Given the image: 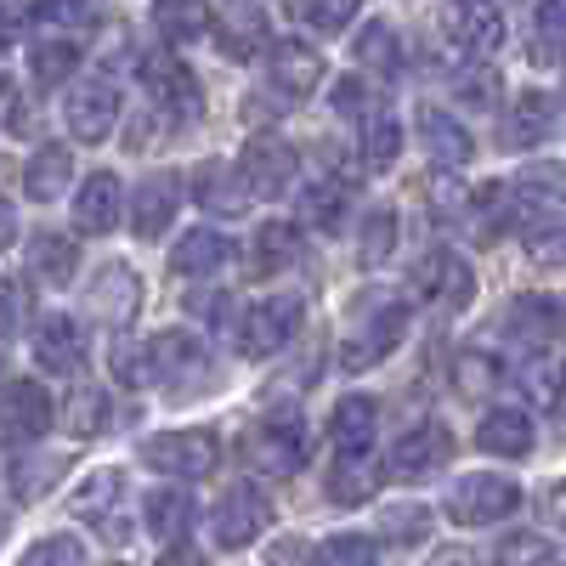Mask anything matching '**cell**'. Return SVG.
Wrapping results in <instances>:
<instances>
[{"instance_id": "cell-23", "label": "cell", "mask_w": 566, "mask_h": 566, "mask_svg": "<svg viewBox=\"0 0 566 566\" xmlns=\"http://www.w3.org/2000/svg\"><path fill=\"white\" fill-rule=\"evenodd\" d=\"M374 424H380L374 397H340L335 413H328V442H335L340 453H368L374 448Z\"/></svg>"}, {"instance_id": "cell-46", "label": "cell", "mask_w": 566, "mask_h": 566, "mask_svg": "<svg viewBox=\"0 0 566 566\" xmlns=\"http://www.w3.org/2000/svg\"><path fill=\"white\" fill-rule=\"evenodd\" d=\"M317 560H323V566H380V549H374V538L335 533V538H323Z\"/></svg>"}, {"instance_id": "cell-43", "label": "cell", "mask_w": 566, "mask_h": 566, "mask_svg": "<svg viewBox=\"0 0 566 566\" xmlns=\"http://www.w3.org/2000/svg\"><path fill=\"white\" fill-rule=\"evenodd\" d=\"M493 566H555V538H544V533H510L499 544Z\"/></svg>"}, {"instance_id": "cell-22", "label": "cell", "mask_w": 566, "mask_h": 566, "mask_svg": "<svg viewBox=\"0 0 566 566\" xmlns=\"http://www.w3.org/2000/svg\"><path fill=\"white\" fill-rule=\"evenodd\" d=\"M295 261H301V227L295 221H266L250 239V277L290 272Z\"/></svg>"}, {"instance_id": "cell-12", "label": "cell", "mask_w": 566, "mask_h": 566, "mask_svg": "<svg viewBox=\"0 0 566 566\" xmlns=\"http://www.w3.org/2000/svg\"><path fill=\"white\" fill-rule=\"evenodd\" d=\"M210 34H216V52L232 57V63H244L255 57L261 45L272 40V18L261 7H216L210 12ZM277 45V40H272Z\"/></svg>"}, {"instance_id": "cell-27", "label": "cell", "mask_w": 566, "mask_h": 566, "mask_svg": "<svg viewBox=\"0 0 566 566\" xmlns=\"http://www.w3.org/2000/svg\"><path fill=\"white\" fill-rule=\"evenodd\" d=\"M328 499L335 504H363L374 499V488H380V464H374L368 453H340L335 464H328Z\"/></svg>"}, {"instance_id": "cell-41", "label": "cell", "mask_w": 566, "mask_h": 566, "mask_svg": "<svg viewBox=\"0 0 566 566\" xmlns=\"http://www.w3.org/2000/svg\"><path fill=\"white\" fill-rule=\"evenodd\" d=\"M108 368H114V380L119 386H148V380H159V368H154V346H130L125 335L114 340V352H108Z\"/></svg>"}, {"instance_id": "cell-47", "label": "cell", "mask_w": 566, "mask_h": 566, "mask_svg": "<svg viewBox=\"0 0 566 566\" xmlns=\"http://www.w3.org/2000/svg\"><path fill=\"white\" fill-rule=\"evenodd\" d=\"M391 244H397V216L391 210H374L363 221V266H386Z\"/></svg>"}, {"instance_id": "cell-53", "label": "cell", "mask_w": 566, "mask_h": 566, "mask_svg": "<svg viewBox=\"0 0 566 566\" xmlns=\"http://www.w3.org/2000/svg\"><path fill=\"white\" fill-rule=\"evenodd\" d=\"M266 566H323V560L312 555V544H306V538H283V544L266 555Z\"/></svg>"}, {"instance_id": "cell-59", "label": "cell", "mask_w": 566, "mask_h": 566, "mask_svg": "<svg viewBox=\"0 0 566 566\" xmlns=\"http://www.w3.org/2000/svg\"><path fill=\"white\" fill-rule=\"evenodd\" d=\"M108 566H125V560H108Z\"/></svg>"}, {"instance_id": "cell-35", "label": "cell", "mask_w": 566, "mask_h": 566, "mask_svg": "<svg viewBox=\"0 0 566 566\" xmlns=\"http://www.w3.org/2000/svg\"><path fill=\"white\" fill-rule=\"evenodd\" d=\"M29 69H34V85H40V91H45V85H63V80L80 69V45L63 40V34H45V40H34Z\"/></svg>"}, {"instance_id": "cell-7", "label": "cell", "mask_w": 566, "mask_h": 566, "mask_svg": "<svg viewBox=\"0 0 566 566\" xmlns=\"http://www.w3.org/2000/svg\"><path fill=\"white\" fill-rule=\"evenodd\" d=\"M266 522H272V499H266L261 488L239 482V488L221 493L210 527H216V544H221V549H250V544L266 533Z\"/></svg>"}, {"instance_id": "cell-18", "label": "cell", "mask_w": 566, "mask_h": 566, "mask_svg": "<svg viewBox=\"0 0 566 566\" xmlns=\"http://www.w3.org/2000/svg\"><path fill=\"white\" fill-rule=\"evenodd\" d=\"M193 199H199V210H210V216H244V205H250L255 193H250L244 170H232V165H221V159H205V165L193 170Z\"/></svg>"}, {"instance_id": "cell-37", "label": "cell", "mask_w": 566, "mask_h": 566, "mask_svg": "<svg viewBox=\"0 0 566 566\" xmlns=\"http://www.w3.org/2000/svg\"><path fill=\"white\" fill-rule=\"evenodd\" d=\"M357 69H368L374 80L402 74V40H397L386 23H368V29H363V40H357Z\"/></svg>"}, {"instance_id": "cell-4", "label": "cell", "mask_w": 566, "mask_h": 566, "mask_svg": "<svg viewBox=\"0 0 566 566\" xmlns=\"http://www.w3.org/2000/svg\"><path fill=\"white\" fill-rule=\"evenodd\" d=\"M239 170H244V181H250L255 199H283V193L295 187V176H301V154H295L283 136L266 130V136H250V142H244Z\"/></svg>"}, {"instance_id": "cell-10", "label": "cell", "mask_w": 566, "mask_h": 566, "mask_svg": "<svg viewBox=\"0 0 566 566\" xmlns=\"http://www.w3.org/2000/svg\"><path fill=\"white\" fill-rule=\"evenodd\" d=\"M448 459H453V431H448V424H437V419H424V424H413V431L397 437L391 476L397 482H424V476H437Z\"/></svg>"}, {"instance_id": "cell-51", "label": "cell", "mask_w": 566, "mask_h": 566, "mask_svg": "<svg viewBox=\"0 0 566 566\" xmlns=\"http://www.w3.org/2000/svg\"><path fill=\"white\" fill-rule=\"evenodd\" d=\"M154 23H159L165 40H193L199 29H210V12H199V7H154Z\"/></svg>"}, {"instance_id": "cell-25", "label": "cell", "mask_w": 566, "mask_h": 566, "mask_svg": "<svg viewBox=\"0 0 566 566\" xmlns=\"http://www.w3.org/2000/svg\"><path fill=\"white\" fill-rule=\"evenodd\" d=\"M148 533L170 549H181V538L193 533V493H181V488H159L148 493Z\"/></svg>"}, {"instance_id": "cell-17", "label": "cell", "mask_w": 566, "mask_h": 566, "mask_svg": "<svg viewBox=\"0 0 566 566\" xmlns=\"http://www.w3.org/2000/svg\"><path fill=\"white\" fill-rule=\"evenodd\" d=\"M52 431V397H45L40 380H12L7 386V442L29 448Z\"/></svg>"}, {"instance_id": "cell-40", "label": "cell", "mask_w": 566, "mask_h": 566, "mask_svg": "<svg viewBox=\"0 0 566 566\" xmlns=\"http://www.w3.org/2000/svg\"><path fill=\"white\" fill-rule=\"evenodd\" d=\"M397 154H402V125H397L391 114L368 119V125H363V165H368V170H391Z\"/></svg>"}, {"instance_id": "cell-9", "label": "cell", "mask_w": 566, "mask_h": 566, "mask_svg": "<svg viewBox=\"0 0 566 566\" xmlns=\"http://www.w3.org/2000/svg\"><path fill=\"white\" fill-rule=\"evenodd\" d=\"M413 290L442 312H464L470 295H476V272H470L464 255H453V250H431L413 266Z\"/></svg>"}, {"instance_id": "cell-15", "label": "cell", "mask_w": 566, "mask_h": 566, "mask_svg": "<svg viewBox=\"0 0 566 566\" xmlns=\"http://www.w3.org/2000/svg\"><path fill=\"white\" fill-rule=\"evenodd\" d=\"M119 210H125L119 176H114V170H91V176L80 181V193H74V227L97 239V232H114V227H119Z\"/></svg>"}, {"instance_id": "cell-50", "label": "cell", "mask_w": 566, "mask_h": 566, "mask_svg": "<svg viewBox=\"0 0 566 566\" xmlns=\"http://www.w3.org/2000/svg\"><path fill=\"white\" fill-rule=\"evenodd\" d=\"M23 566H85V544H80V538H69V533L40 538V544L23 555Z\"/></svg>"}, {"instance_id": "cell-34", "label": "cell", "mask_w": 566, "mask_h": 566, "mask_svg": "<svg viewBox=\"0 0 566 566\" xmlns=\"http://www.w3.org/2000/svg\"><path fill=\"white\" fill-rule=\"evenodd\" d=\"M136 301H142V283H136L130 266H108L97 277V290H91V306H97L103 317H114V323L136 317Z\"/></svg>"}, {"instance_id": "cell-14", "label": "cell", "mask_w": 566, "mask_h": 566, "mask_svg": "<svg viewBox=\"0 0 566 566\" xmlns=\"http://www.w3.org/2000/svg\"><path fill=\"white\" fill-rule=\"evenodd\" d=\"M266 69H272V85L283 91V97H312V91L323 85V52L312 40H277L266 52Z\"/></svg>"}, {"instance_id": "cell-13", "label": "cell", "mask_w": 566, "mask_h": 566, "mask_svg": "<svg viewBox=\"0 0 566 566\" xmlns=\"http://www.w3.org/2000/svg\"><path fill=\"white\" fill-rule=\"evenodd\" d=\"M80 357H85V328H80V317H74V312H45V317L34 323V363H40L45 374H74Z\"/></svg>"}, {"instance_id": "cell-16", "label": "cell", "mask_w": 566, "mask_h": 566, "mask_svg": "<svg viewBox=\"0 0 566 566\" xmlns=\"http://www.w3.org/2000/svg\"><path fill=\"white\" fill-rule=\"evenodd\" d=\"M250 459H255V470H266V476H295V470L306 464L301 424L295 419H266L250 437Z\"/></svg>"}, {"instance_id": "cell-3", "label": "cell", "mask_w": 566, "mask_h": 566, "mask_svg": "<svg viewBox=\"0 0 566 566\" xmlns=\"http://www.w3.org/2000/svg\"><path fill=\"white\" fill-rule=\"evenodd\" d=\"M515 504H522V488H515L510 476L482 470V476H464L448 493V522H459V527H493V522H504V515H515Z\"/></svg>"}, {"instance_id": "cell-56", "label": "cell", "mask_w": 566, "mask_h": 566, "mask_svg": "<svg viewBox=\"0 0 566 566\" xmlns=\"http://www.w3.org/2000/svg\"><path fill=\"white\" fill-rule=\"evenodd\" d=\"M18 317H23V283H7V335H18Z\"/></svg>"}, {"instance_id": "cell-33", "label": "cell", "mask_w": 566, "mask_h": 566, "mask_svg": "<svg viewBox=\"0 0 566 566\" xmlns=\"http://www.w3.org/2000/svg\"><path fill=\"white\" fill-rule=\"evenodd\" d=\"M510 187H482L476 199H470L464 210H459V221L470 227V239L476 244H499L504 239V216H510Z\"/></svg>"}, {"instance_id": "cell-45", "label": "cell", "mask_w": 566, "mask_h": 566, "mask_svg": "<svg viewBox=\"0 0 566 566\" xmlns=\"http://www.w3.org/2000/svg\"><path fill=\"white\" fill-rule=\"evenodd\" d=\"M380 533H386L391 544H419L424 533H431V515H424L413 499H408V504H386V510H380Z\"/></svg>"}, {"instance_id": "cell-26", "label": "cell", "mask_w": 566, "mask_h": 566, "mask_svg": "<svg viewBox=\"0 0 566 566\" xmlns=\"http://www.w3.org/2000/svg\"><path fill=\"white\" fill-rule=\"evenodd\" d=\"M352 210V187L340 176H317L306 193H301V221H312L317 232H340Z\"/></svg>"}, {"instance_id": "cell-28", "label": "cell", "mask_w": 566, "mask_h": 566, "mask_svg": "<svg viewBox=\"0 0 566 566\" xmlns=\"http://www.w3.org/2000/svg\"><path fill=\"white\" fill-rule=\"evenodd\" d=\"M476 442H482L488 453H499V459H522V453L533 448V424H527L522 408H493V413L476 424Z\"/></svg>"}, {"instance_id": "cell-29", "label": "cell", "mask_w": 566, "mask_h": 566, "mask_svg": "<svg viewBox=\"0 0 566 566\" xmlns=\"http://www.w3.org/2000/svg\"><path fill=\"white\" fill-rule=\"evenodd\" d=\"M555 130V103L544 97V91H522L510 108V125H504V142L510 148H533V142H544Z\"/></svg>"}, {"instance_id": "cell-42", "label": "cell", "mask_w": 566, "mask_h": 566, "mask_svg": "<svg viewBox=\"0 0 566 566\" xmlns=\"http://www.w3.org/2000/svg\"><path fill=\"white\" fill-rule=\"evenodd\" d=\"M114 493H119V470H91V476L74 488V499H69V504L85 515V522H108Z\"/></svg>"}, {"instance_id": "cell-5", "label": "cell", "mask_w": 566, "mask_h": 566, "mask_svg": "<svg viewBox=\"0 0 566 566\" xmlns=\"http://www.w3.org/2000/svg\"><path fill=\"white\" fill-rule=\"evenodd\" d=\"M142 459H148L154 470H165V476H176V482H199V476L216 470L221 442H216V431H165V437H154L148 448H142Z\"/></svg>"}, {"instance_id": "cell-1", "label": "cell", "mask_w": 566, "mask_h": 566, "mask_svg": "<svg viewBox=\"0 0 566 566\" xmlns=\"http://www.w3.org/2000/svg\"><path fill=\"white\" fill-rule=\"evenodd\" d=\"M408 335V301L391 290H368L352 301V328H346V346L340 363L346 368H374L397 352V340Z\"/></svg>"}, {"instance_id": "cell-52", "label": "cell", "mask_w": 566, "mask_h": 566, "mask_svg": "<svg viewBox=\"0 0 566 566\" xmlns=\"http://www.w3.org/2000/svg\"><path fill=\"white\" fill-rule=\"evenodd\" d=\"M335 114H346V119H380V108H374V85H363L357 74L352 80H340L335 85Z\"/></svg>"}, {"instance_id": "cell-39", "label": "cell", "mask_w": 566, "mask_h": 566, "mask_svg": "<svg viewBox=\"0 0 566 566\" xmlns=\"http://www.w3.org/2000/svg\"><path fill=\"white\" fill-rule=\"evenodd\" d=\"M108 419H114V408H108V391H97V386H80L74 397H69V437H103L108 431Z\"/></svg>"}, {"instance_id": "cell-38", "label": "cell", "mask_w": 566, "mask_h": 566, "mask_svg": "<svg viewBox=\"0 0 566 566\" xmlns=\"http://www.w3.org/2000/svg\"><path fill=\"white\" fill-rule=\"evenodd\" d=\"M453 29L464 40V52H499L504 45V12L499 7H459Z\"/></svg>"}, {"instance_id": "cell-2", "label": "cell", "mask_w": 566, "mask_h": 566, "mask_svg": "<svg viewBox=\"0 0 566 566\" xmlns=\"http://www.w3.org/2000/svg\"><path fill=\"white\" fill-rule=\"evenodd\" d=\"M142 85H148V97L165 108L170 125H193L205 114V91H199V74L187 69L176 52H154L142 57Z\"/></svg>"}, {"instance_id": "cell-21", "label": "cell", "mask_w": 566, "mask_h": 566, "mask_svg": "<svg viewBox=\"0 0 566 566\" xmlns=\"http://www.w3.org/2000/svg\"><path fill=\"white\" fill-rule=\"evenodd\" d=\"M154 368H159V380L165 386H193L205 380V346L187 335V328H165V335L154 340Z\"/></svg>"}, {"instance_id": "cell-48", "label": "cell", "mask_w": 566, "mask_h": 566, "mask_svg": "<svg viewBox=\"0 0 566 566\" xmlns=\"http://www.w3.org/2000/svg\"><path fill=\"white\" fill-rule=\"evenodd\" d=\"M527 255L538 266H560L566 261V221H533L527 227Z\"/></svg>"}, {"instance_id": "cell-24", "label": "cell", "mask_w": 566, "mask_h": 566, "mask_svg": "<svg viewBox=\"0 0 566 566\" xmlns=\"http://www.w3.org/2000/svg\"><path fill=\"white\" fill-rule=\"evenodd\" d=\"M227 261H232V239H227V232L193 227V232H187V239L176 244L170 272H181V277H210V272H221Z\"/></svg>"}, {"instance_id": "cell-32", "label": "cell", "mask_w": 566, "mask_h": 566, "mask_svg": "<svg viewBox=\"0 0 566 566\" xmlns=\"http://www.w3.org/2000/svg\"><path fill=\"white\" fill-rule=\"evenodd\" d=\"M69 176H74V159H69V148H57V142H45V148L29 159V170H23V193L29 199H57L63 187H69Z\"/></svg>"}, {"instance_id": "cell-58", "label": "cell", "mask_w": 566, "mask_h": 566, "mask_svg": "<svg viewBox=\"0 0 566 566\" xmlns=\"http://www.w3.org/2000/svg\"><path fill=\"white\" fill-rule=\"evenodd\" d=\"M549 515L566 527V488H555V493H549Z\"/></svg>"}, {"instance_id": "cell-20", "label": "cell", "mask_w": 566, "mask_h": 566, "mask_svg": "<svg viewBox=\"0 0 566 566\" xmlns=\"http://www.w3.org/2000/svg\"><path fill=\"white\" fill-rule=\"evenodd\" d=\"M560 323H566V317H560V301H555V295H515L510 312H504V328H510L522 346H533V352L560 335Z\"/></svg>"}, {"instance_id": "cell-11", "label": "cell", "mask_w": 566, "mask_h": 566, "mask_svg": "<svg viewBox=\"0 0 566 566\" xmlns=\"http://www.w3.org/2000/svg\"><path fill=\"white\" fill-rule=\"evenodd\" d=\"M510 199H515V216H522V227H533V221H560V210H566V165H555V159L527 165L522 176L510 181Z\"/></svg>"}, {"instance_id": "cell-36", "label": "cell", "mask_w": 566, "mask_h": 566, "mask_svg": "<svg viewBox=\"0 0 566 566\" xmlns=\"http://www.w3.org/2000/svg\"><path fill=\"white\" fill-rule=\"evenodd\" d=\"M34 277H45V283H74V266H80V250H74V239L69 232H40L34 239Z\"/></svg>"}, {"instance_id": "cell-30", "label": "cell", "mask_w": 566, "mask_h": 566, "mask_svg": "<svg viewBox=\"0 0 566 566\" xmlns=\"http://www.w3.org/2000/svg\"><path fill=\"white\" fill-rule=\"evenodd\" d=\"M419 142H424V154H431L437 165H464L470 159V136L459 130V119H448L442 108H419Z\"/></svg>"}, {"instance_id": "cell-19", "label": "cell", "mask_w": 566, "mask_h": 566, "mask_svg": "<svg viewBox=\"0 0 566 566\" xmlns=\"http://www.w3.org/2000/svg\"><path fill=\"white\" fill-rule=\"evenodd\" d=\"M181 210V181L176 176H148L130 193V232L136 239H159V232L176 221Z\"/></svg>"}, {"instance_id": "cell-44", "label": "cell", "mask_w": 566, "mask_h": 566, "mask_svg": "<svg viewBox=\"0 0 566 566\" xmlns=\"http://www.w3.org/2000/svg\"><path fill=\"white\" fill-rule=\"evenodd\" d=\"M522 391H527V402L555 408V402H560V391H566V368H555L549 357H533V363L522 368Z\"/></svg>"}, {"instance_id": "cell-57", "label": "cell", "mask_w": 566, "mask_h": 566, "mask_svg": "<svg viewBox=\"0 0 566 566\" xmlns=\"http://www.w3.org/2000/svg\"><path fill=\"white\" fill-rule=\"evenodd\" d=\"M159 566H210V560H205L199 549H187V544H181V549H165V560H159Z\"/></svg>"}, {"instance_id": "cell-6", "label": "cell", "mask_w": 566, "mask_h": 566, "mask_svg": "<svg viewBox=\"0 0 566 566\" xmlns=\"http://www.w3.org/2000/svg\"><path fill=\"white\" fill-rule=\"evenodd\" d=\"M63 119H69L74 142H108L114 125H119V85H114L108 74H91L85 85L69 91Z\"/></svg>"}, {"instance_id": "cell-31", "label": "cell", "mask_w": 566, "mask_h": 566, "mask_svg": "<svg viewBox=\"0 0 566 566\" xmlns=\"http://www.w3.org/2000/svg\"><path fill=\"white\" fill-rule=\"evenodd\" d=\"M448 380H453V391L464 397V402H488L493 397V386L504 380V368H499V357H488V352H459L453 357V368H448Z\"/></svg>"}, {"instance_id": "cell-55", "label": "cell", "mask_w": 566, "mask_h": 566, "mask_svg": "<svg viewBox=\"0 0 566 566\" xmlns=\"http://www.w3.org/2000/svg\"><path fill=\"white\" fill-rule=\"evenodd\" d=\"M431 566H482V560L470 555L464 544H448V549H437V555H431Z\"/></svg>"}, {"instance_id": "cell-8", "label": "cell", "mask_w": 566, "mask_h": 566, "mask_svg": "<svg viewBox=\"0 0 566 566\" xmlns=\"http://www.w3.org/2000/svg\"><path fill=\"white\" fill-rule=\"evenodd\" d=\"M301 295H277V301H261L244 312V328H239V346L244 357H277L283 346L295 340V328H301Z\"/></svg>"}, {"instance_id": "cell-49", "label": "cell", "mask_w": 566, "mask_h": 566, "mask_svg": "<svg viewBox=\"0 0 566 566\" xmlns=\"http://www.w3.org/2000/svg\"><path fill=\"white\" fill-rule=\"evenodd\" d=\"M290 18L317 29V34H340L346 23H357V7L352 0H328V7H290Z\"/></svg>"}, {"instance_id": "cell-54", "label": "cell", "mask_w": 566, "mask_h": 566, "mask_svg": "<svg viewBox=\"0 0 566 566\" xmlns=\"http://www.w3.org/2000/svg\"><path fill=\"white\" fill-rule=\"evenodd\" d=\"M193 312H199L205 323H227L232 301H227V295H193Z\"/></svg>"}]
</instances>
